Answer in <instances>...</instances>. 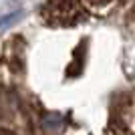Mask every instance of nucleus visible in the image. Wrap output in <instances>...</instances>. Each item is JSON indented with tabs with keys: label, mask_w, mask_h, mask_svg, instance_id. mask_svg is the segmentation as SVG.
Masks as SVG:
<instances>
[{
	"label": "nucleus",
	"mask_w": 135,
	"mask_h": 135,
	"mask_svg": "<svg viewBox=\"0 0 135 135\" xmlns=\"http://www.w3.org/2000/svg\"><path fill=\"white\" fill-rule=\"evenodd\" d=\"M101 85L105 135H135V0H45L28 26L0 38V91Z\"/></svg>",
	"instance_id": "1"
}]
</instances>
